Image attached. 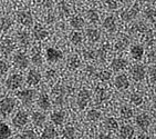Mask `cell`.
I'll use <instances>...</instances> for the list:
<instances>
[{
    "instance_id": "1",
    "label": "cell",
    "mask_w": 156,
    "mask_h": 139,
    "mask_svg": "<svg viewBox=\"0 0 156 139\" xmlns=\"http://www.w3.org/2000/svg\"><path fill=\"white\" fill-rule=\"evenodd\" d=\"M16 107V100L11 97H6L0 100V112L3 116L10 115Z\"/></svg>"
},
{
    "instance_id": "2",
    "label": "cell",
    "mask_w": 156,
    "mask_h": 139,
    "mask_svg": "<svg viewBox=\"0 0 156 139\" xmlns=\"http://www.w3.org/2000/svg\"><path fill=\"white\" fill-rule=\"evenodd\" d=\"M138 11H140V5L138 3H134L131 8L124 9L123 11L121 12V18L123 19V21H132L137 17Z\"/></svg>"
},
{
    "instance_id": "3",
    "label": "cell",
    "mask_w": 156,
    "mask_h": 139,
    "mask_svg": "<svg viewBox=\"0 0 156 139\" xmlns=\"http://www.w3.org/2000/svg\"><path fill=\"white\" fill-rule=\"evenodd\" d=\"M23 84V77L19 73H12L6 80V86L10 90H16L22 86Z\"/></svg>"
},
{
    "instance_id": "4",
    "label": "cell",
    "mask_w": 156,
    "mask_h": 139,
    "mask_svg": "<svg viewBox=\"0 0 156 139\" xmlns=\"http://www.w3.org/2000/svg\"><path fill=\"white\" fill-rule=\"evenodd\" d=\"M18 98L21 100V103L26 105V106H30L32 103L33 99H34V96H36V91L33 89H24V90L19 91L17 94Z\"/></svg>"
},
{
    "instance_id": "5",
    "label": "cell",
    "mask_w": 156,
    "mask_h": 139,
    "mask_svg": "<svg viewBox=\"0 0 156 139\" xmlns=\"http://www.w3.org/2000/svg\"><path fill=\"white\" fill-rule=\"evenodd\" d=\"M90 100H91L90 91L87 90V89H82V90L79 91L78 97H76V103H78V107L81 110H83L89 105Z\"/></svg>"
},
{
    "instance_id": "6",
    "label": "cell",
    "mask_w": 156,
    "mask_h": 139,
    "mask_svg": "<svg viewBox=\"0 0 156 139\" xmlns=\"http://www.w3.org/2000/svg\"><path fill=\"white\" fill-rule=\"evenodd\" d=\"M131 75H132V78L134 81H143L145 79V76H146L145 67L141 64L134 65L132 67V70H131Z\"/></svg>"
},
{
    "instance_id": "7",
    "label": "cell",
    "mask_w": 156,
    "mask_h": 139,
    "mask_svg": "<svg viewBox=\"0 0 156 139\" xmlns=\"http://www.w3.org/2000/svg\"><path fill=\"white\" fill-rule=\"evenodd\" d=\"M17 20L20 24L26 26V27H30L33 22V17L30 11L28 10H20L17 13Z\"/></svg>"
},
{
    "instance_id": "8",
    "label": "cell",
    "mask_w": 156,
    "mask_h": 139,
    "mask_svg": "<svg viewBox=\"0 0 156 139\" xmlns=\"http://www.w3.org/2000/svg\"><path fill=\"white\" fill-rule=\"evenodd\" d=\"M28 121H29L28 114L24 111H21V110L17 112L15 115V117L12 118V124L17 128H23L28 124Z\"/></svg>"
},
{
    "instance_id": "9",
    "label": "cell",
    "mask_w": 156,
    "mask_h": 139,
    "mask_svg": "<svg viewBox=\"0 0 156 139\" xmlns=\"http://www.w3.org/2000/svg\"><path fill=\"white\" fill-rule=\"evenodd\" d=\"M13 64L19 69H26L29 66V59H28L27 54L18 52L13 56Z\"/></svg>"
},
{
    "instance_id": "10",
    "label": "cell",
    "mask_w": 156,
    "mask_h": 139,
    "mask_svg": "<svg viewBox=\"0 0 156 139\" xmlns=\"http://www.w3.org/2000/svg\"><path fill=\"white\" fill-rule=\"evenodd\" d=\"M114 86L119 90H126L129 87V81L127 79V76L124 73L117 75L114 79Z\"/></svg>"
},
{
    "instance_id": "11",
    "label": "cell",
    "mask_w": 156,
    "mask_h": 139,
    "mask_svg": "<svg viewBox=\"0 0 156 139\" xmlns=\"http://www.w3.org/2000/svg\"><path fill=\"white\" fill-rule=\"evenodd\" d=\"M15 41L11 39V38H6V39L2 40V43L0 45V50L3 54L6 56H9L12 54V51L15 50Z\"/></svg>"
},
{
    "instance_id": "12",
    "label": "cell",
    "mask_w": 156,
    "mask_h": 139,
    "mask_svg": "<svg viewBox=\"0 0 156 139\" xmlns=\"http://www.w3.org/2000/svg\"><path fill=\"white\" fill-rule=\"evenodd\" d=\"M63 58V54L61 50L55 48H48L47 49V59L50 62H57V61L61 60Z\"/></svg>"
},
{
    "instance_id": "13",
    "label": "cell",
    "mask_w": 156,
    "mask_h": 139,
    "mask_svg": "<svg viewBox=\"0 0 156 139\" xmlns=\"http://www.w3.org/2000/svg\"><path fill=\"white\" fill-rule=\"evenodd\" d=\"M135 122L137 125V127L142 130H147L148 127L151 126V119L148 117V115H146V114H140L136 117Z\"/></svg>"
},
{
    "instance_id": "14",
    "label": "cell",
    "mask_w": 156,
    "mask_h": 139,
    "mask_svg": "<svg viewBox=\"0 0 156 139\" xmlns=\"http://www.w3.org/2000/svg\"><path fill=\"white\" fill-rule=\"evenodd\" d=\"M126 66H127V61H126L125 59H124V58H122V57L114 58V59L112 60V62H111L112 69H113V71H116V73L124 70L126 68Z\"/></svg>"
},
{
    "instance_id": "15",
    "label": "cell",
    "mask_w": 156,
    "mask_h": 139,
    "mask_svg": "<svg viewBox=\"0 0 156 139\" xmlns=\"http://www.w3.org/2000/svg\"><path fill=\"white\" fill-rule=\"evenodd\" d=\"M41 80V75L37 70H30L27 75V84L29 86H37L39 85Z\"/></svg>"
},
{
    "instance_id": "16",
    "label": "cell",
    "mask_w": 156,
    "mask_h": 139,
    "mask_svg": "<svg viewBox=\"0 0 156 139\" xmlns=\"http://www.w3.org/2000/svg\"><path fill=\"white\" fill-rule=\"evenodd\" d=\"M32 35L34 37V39L37 40H44L48 37V31L45 30L44 28L42 27L41 24H36L32 29Z\"/></svg>"
},
{
    "instance_id": "17",
    "label": "cell",
    "mask_w": 156,
    "mask_h": 139,
    "mask_svg": "<svg viewBox=\"0 0 156 139\" xmlns=\"http://www.w3.org/2000/svg\"><path fill=\"white\" fill-rule=\"evenodd\" d=\"M131 56L134 60H141L144 56V47L142 45H133L131 47Z\"/></svg>"
},
{
    "instance_id": "18",
    "label": "cell",
    "mask_w": 156,
    "mask_h": 139,
    "mask_svg": "<svg viewBox=\"0 0 156 139\" xmlns=\"http://www.w3.org/2000/svg\"><path fill=\"white\" fill-rule=\"evenodd\" d=\"M37 103H38L39 108L42 109V110H48V109H50V107H51L50 98L48 97V95H45V94L40 95L38 100H37Z\"/></svg>"
},
{
    "instance_id": "19",
    "label": "cell",
    "mask_w": 156,
    "mask_h": 139,
    "mask_svg": "<svg viewBox=\"0 0 156 139\" xmlns=\"http://www.w3.org/2000/svg\"><path fill=\"white\" fill-rule=\"evenodd\" d=\"M103 27H104L105 30L108 31V32H114L117 27L114 17H112V16L106 17V18L104 19V21H103Z\"/></svg>"
},
{
    "instance_id": "20",
    "label": "cell",
    "mask_w": 156,
    "mask_h": 139,
    "mask_svg": "<svg viewBox=\"0 0 156 139\" xmlns=\"http://www.w3.org/2000/svg\"><path fill=\"white\" fill-rule=\"evenodd\" d=\"M85 35H87L89 41L96 43L100 39V37H101V31L98 28H87V31H85Z\"/></svg>"
},
{
    "instance_id": "21",
    "label": "cell",
    "mask_w": 156,
    "mask_h": 139,
    "mask_svg": "<svg viewBox=\"0 0 156 139\" xmlns=\"http://www.w3.org/2000/svg\"><path fill=\"white\" fill-rule=\"evenodd\" d=\"M134 133H135V130L131 125H124L120 129V137L124 139H129L134 136Z\"/></svg>"
},
{
    "instance_id": "22",
    "label": "cell",
    "mask_w": 156,
    "mask_h": 139,
    "mask_svg": "<svg viewBox=\"0 0 156 139\" xmlns=\"http://www.w3.org/2000/svg\"><path fill=\"white\" fill-rule=\"evenodd\" d=\"M17 39H18V43L23 47H27L31 43V38L27 31H19L17 33Z\"/></svg>"
},
{
    "instance_id": "23",
    "label": "cell",
    "mask_w": 156,
    "mask_h": 139,
    "mask_svg": "<svg viewBox=\"0 0 156 139\" xmlns=\"http://www.w3.org/2000/svg\"><path fill=\"white\" fill-rule=\"evenodd\" d=\"M64 118H66V115L64 112L61 111V110H57V111H53L51 115V120L54 125L57 126H60L64 122Z\"/></svg>"
},
{
    "instance_id": "24",
    "label": "cell",
    "mask_w": 156,
    "mask_h": 139,
    "mask_svg": "<svg viewBox=\"0 0 156 139\" xmlns=\"http://www.w3.org/2000/svg\"><path fill=\"white\" fill-rule=\"evenodd\" d=\"M57 130H55V128L53 127V126H47V127L43 129V131H42V135H41V138L43 139H53L57 137Z\"/></svg>"
},
{
    "instance_id": "25",
    "label": "cell",
    "mask_w": 156,
    "mask_h": 139,
    "mask_svg": "<svg viewBox=\"0 0 156 139\" xmlns=\"http://www.w3.org/2000/svg\"><path fill=\"white\" fill-rule=\"evenodd\" d=\"M81 65V61L79 59L78 56H75V54H72V56H70L68 58V61H66V66L69 68L70 70H76L80 67Z\"/></svg>"
},
{
    "instance_id": "26",
    "label": "cell",
    "mask_w": 156,
    "mask_h": 139,
    "mask_svg": "<svg viewBox=\"0 0 156 139\" xmlns=\"http://www.w3.org/2000/svg\"><path fill=\"white\" fill-rule=\"evenodd\" d=\"M31 119H32V122L36 125L37 127H40L45 122V116L44 114H42L40 111H34L31 116Z\"/></svg>"
},
{
    "instance_id": "27",
    "label": "cell",
    "mask_w": 156,
    "mask_h": 139,
    "mask_svg": "<svg viewBox=\"0 0 156 139\" xmlns=\"http://www.w3.org/2000/svg\"><path fill=\"white\" fill-rule=\"evenodd\" d=\"M70 24H71V27L72 28H74V29H76V30H80V29H82V28L84 27L85 22H84V19L82 18V17L76 16V17H72V18H71Z\"/></svg>"
},
{
    "instance_id": "28",
    "label": "cell",
    "mask_w": 156,
    "mask_h": 139,
    "mask_svg": "<svg viewBox=\"0 0 156 139\" xmlns=\"http://www.w3.org/2000/svg\"><path fill=\"white\" fill-rule=\"evenodd\" d=\"M12 24H13V22L9 17H1L0 18V30L8 31L12 27Z\"/></svg>"
},
{
    "instance_id": "29",
    "label": "cell",
    "mask_w": 156,
    "mask_h": 139,
    "mask_svg": "<svg viewBox=\"0 0 156 139\" xmlns=\"http://www.w3.org/2000/svg\"><path fill=\"white\" fill-rule=\"evenodd\" d=\"M104 125H105V127H106V129L112 130V131H115V130L119 129V122H117L116 119L113 117L106 118Z\"/></svg>"
},
{
    "instance_id": "30",
    "label": "cell",
    "mask_w": 156,
    "mask_h": 139,
    "mask_svg": "<svg viewBox=\"0 0 156 139\" xmlns=\"http://www.w3.org/2000/svg\"><path fill=\"white\" fill-rule=\"evenodd\" d=\"M70 41L75 46L81 45L82 41H83V36H82V33L79 32V31H73V32L70 35Z\"/></svg>"
},
{
    "instance_id": "31",
    "label": "cell",
    "mask_w": 156,
    "mask_h": 139,
    "mask_svg": "<svg viewBox=\"0 0 156 139\" xmlns=\"http://www.w3.org/2000/svg\"><path fill=\"white\" fill-rule=\"evenodd\" d=\"M87 19L89 20L90 24H98L100 20V16H99V13L96 12V10L90 9V10H87Z\"/></svg>"
},
{
    "instance_id": "32",
    "label": "cell",
    "mask_w": 156,
    "mask_h": 139,
    "mask_svg": "<svg viewBox=\"0 0 156 139\" xmlns=\"http://www.w3.org/2000/svg\"><path fill=\"white\" fill-rule=\"evenodd\" d=\"M11 136V129L7 124H0V139H7Z\"/></svg>"
},
{
    "instance_id": "33",
    "label": "cell",
    "mask_w": 156,
    "mask_h": 139,
    "mask_svg": "<svg viewBox=\"0 0 156 139\" xmlns=\"http://www.w3.org/2000/svg\"><path fill=\"white\" fill-rule=\"evenodd\" d=\"M144 17L152 24L156 22V10L153 8H147L144 10Z\"/></svg>"
},
{
    "instance_id": "34",
    "label": "cell",
    "mask_w": 156,
    "mask_h": 139,
    "mask_svg": "<svg viewBox=\"0 0 156 139\" xmlns=\"http://www.w3.org/2000/svg\"><path fill=\"white\" fill-rule=\"evenodd\" d=\"M120 115L124 120H129V119H131L133 117V110L129 106H124L121 108Z\"/></svg>"
},
{
    "instance_id": "35",
    "label": "cell",
    "mask_w": 156,
    "mask_h": 139,
    "mask_svg": "<svg viewBox=\"0 0 156 139\" xmlns=\"http://www.w3.org/2000/svg\"><path fill=\"white\" fill-rule=\"evenodd\" d=\"M147 30H148V28L146 27V24H145L144 22H142V21L135 22L132 27V31L137 32V33H145Z\"/></svg>"
},
{
    "instance_id": "36",
    "label": "cell",
    "mask_w": 156,
    "mask_h": 139,
    "mask_svg": "<svg viewBox=\"0 0 156 139\" xmlns=\"http://www.w3.org/2000/svg\"><path fill=\"white\" fill-rule=\"evenodd\" d=\"M87 118L89 121H93V122L94 121H98L101 118V112L99 110H96V109H91L87 112Z\"/></svg>"
},
{
    "instance_id": "37",
    "label": "cell",
    "mask_w": 156,
    "mask_h": 139,
    "mask_svg": "<svg viewBox=\"0 0 156 139\" xmlns=\"http://www.w3.org/2000/svg\"><path fill=\"white\" fill-rule=\"evenodd\" d=\"M127 46H129V39L126 37H122L121 39H119V41L115 45V49L117 51H123L124 49H126Z\"/></svg>"
},
{
    "instance_id": "38",
    "label": "cell",
    "mask_w": 156,
    "mask_h": 139,
    "mask_svg": "<svg viewBox=\"0 0 156 139\" xmlns=\"http://www.w3.org/2000/svg\"><path fill=\"white\" fill-rule=\"evenodd\" d=\"M31 61H32V64L37 67H41L42 64H43V59H42V56H41V52L40 51H37L32 54V58H31Z\"/></svg>"
},
{
    "instance_id": "39",
    "label": "cell",
    "mask_w": 156,
    "mask_h": 139,
    "mask_svg": "<svg viewBox=\"0 0 156 139\" xmlns=\"http://www.w3.org/2000/svg\"><path fill=\"white\" fill-rule=\"evenodd\" d=\"M62 136H63V138H74V136H75L74 127H72V126L66 127L62 131Z\"/></svg>"
},
{
    "instance_id": "40",
    "label": "cell",
    "mask_w": 156,
    "mask_h": 139,
    "mask_svg": "<svg viewBox=\"0 0 156 139\" xmlns=\"http://www.w3.org/2000/svg\"><path fill=\"white\" fill-rule=\"evenodd\" d=\"M144 35H145V36H144V43H146L147 46L153 45L154 41H155V39H154V33H153V31L147 30L146 32L144 33Z\"/></svg>"
},
{
    "instance_id": "41",
    "label": "cell",
    "mask_w": 156,
    "mask_h": 139,
    "mask_svg": "<svg viewBox=\"0 0 156 139\" xmlns=\"http://www.w3.org/2000/svg\"><path fill=\"white\" fill-rule=\"evenodd\" d=\"M131 101H132V103H134L135 106H140V105L143 103V97H142V95L137 94V92L132 94L131 95Z\"/></svg>"
},
{
    "instance_id": "42",
    "label": "cell",
    "mask_w": 156,
    "mask_h": 139,
    "mask_svg": "<svg viewBox=\"0 0 156 139\" xmlns=\"http://www.w3.org/2000/svg\"><path fill=\"white\" fill-rule=\"evenodd\" d=\"M111 73L108 71V70H102V71H100L99 73H98V78L100 79V80H102V81H108V80H110L111 79Z\"/></svg>"
},
{
    "instance_id": "43",
    "label": "cell",
    "mask_w": 156,
    "mask_h": 139,
    "mask_svg": "<svg viewBox=\"0 0 156 139\" xmlns=\"http://www.w3.org/2000/svg\"><path fill=\"white\" fill-rule=\"evenodd\" d=\"M105 6L110 10H116L119 8V2L117 0H105Z\"/></svg>"
},
{
    "instance_id": "44",
    "label": "cell",
    "mask_w": 156,
    "mask_h": 139,
    "mask_svg": "<svg viewBox=\"0 0 156 139\" xmlns=\"http://www.w3.org/2000/svg\"><path fill=\"white\" fill-rule=\"evenodd\" d=\"M100 61H104L105 58H106V50H105L104 48H101L98 50V52H96V57Z\"/></svg>"
},
{
    "instance_id": "45",
    "label": "cell",
    "mask_w": 156,
    "mask_h": 139,
    "mask_svg": "<svg viewBox=\"0 0 156 139\" xmlns=\"http://www.w3.org/2000/svg\"><path fill=\"white\" fill-rule=\"evenodd\" d=\"M21 138H29V139H31V138H36V133L33 131V130H24L23 133H21Z\"/></svg>"
},
{
    "instance_id": "46",
    "label": "cell",
    "mask_w": 156,
    "mask_h": 139,
    "mask_svg": "<svg viewBox=\"0 0 156 139\" xmlns=\"http://www.w3.org/2000/svg\"><path fill=\"white\" fill-rule=\"evenodd\" d=\"M148 73H150L151 81L153 82V84H156V66H152V67H151Z\"/></svg>"
},
{
    "instance_id": "47",
    "label": "cell",
    "mask_w": 156,
    "mask_h": 139,
    "mask_svg": "<svg viewBox=\"0 0 156 139\" xmlns=\"http://www.w3.org/2000/svg\"><path fill=\"white\" fill-rule=\"evenodd\" d=\"M8 69H9V66L6 61L0 60V75H5L8 71Z\"/></svg>"
},
{
    "instance_id": "48",
    "label": "cell",
    "mask_w": 156,
    "mask_h": 139,
    "mask_svg": "<svg viewBox=\"0 0 156 139\" xmlns=\"http://www.w3.org/2000/svg\"><path fill=\"white\" fill-rule=\"evenodd\" d=\"M106 98V94H105V90H103V89H100L98 92H96V99H98V101H103V100Z\"/></svg>"
},
{
    "instance_id": "49",
    "label": "cell",
    "mask_w": 156,
    "mask_h": 139,
    "mask_svg": "<svg viewBox=\"0 0 156 139\" xmlns=\"http://www.w3.org/2000/svg\"><path fill=\"white\" fill-rule=\"evenodd\" d=\"M148 59L152 62H156V49H153L151 50L150 54H148Z\"/></svg>"
},
{
    "instance_id": "50",
    "label": "cell",
    "mask_w": 156,
    "mask_h": 139,
    "mask_svg": "<svg viewBox=\"0 0 156 139\" xmlns=\"http://www.w3.org/2000/svg\"><path fill=\"white\" fill-rule=\"evenodd\" d=\"M84 54L87 56V58H90V59H93L96 57V52H94L93 50H90V51H85Z\"/></svg>"
},
{
    "instance_id": "51",
    "label": "cell",
    "mask_w": 156,
    "mask_h": 139,
    "mask_svg": "<svg viewBox=\"0 0 156 139\" xmlns=\"http://www.w3.org/2000/svg\"><path fill=\"white\" fill-rule=\"evenodd\" d=\"M55 76V71L54 70H48L47 71V78H52V77H54Z\"/></svg>"
},
{
    "instance_id": "52",
    "label": "cell",
    "mask_w": 156,
    "mask_h": 139,
    "mask_svg": "<svg viewBox=\"0 0 156 139\" xmlns=\"http://www.w3.org/2000/svg\"><path fill=\"white\" fill-rule=\"evenodd\" d=\"M141 1L143 3H152V2H154L155 0H141Z\"/></svg>"
},
{
    "instance_id": "53",
    "label": "cell",
    "mask_w": 156,
    "mask_h": 139,
    "mask_svg": "<svg viewBox=\"0 0 156 139\" xmlns=\"http://www.w3.org/2000/svg\"><path fill=\"white\" fill-rule=\"evenodd\" d=\"M99 138H110V136H108V135H100Z\"/></svg>"
},
{
    "instance_id": "54",
    "label": "cell",
    "mask_w": 156,
    "mask_h": 139,
    "mask_svg": "<svg viewBox=\"0 0 156 139\" xmlns=\"http://www.w3.org/2000/svg\"><path fill=\"white\" fill-rule=\"evenodd\" d=\"M153 108L156 110V98H154L153 99Z\"/></svg>"
},
{
    "instance_id": "55",
    "label": "cell",
    "mask_w": 156,
    "mask_h": 139,
    "mask_svg": "<svg viewBox=\"0 0 156 139\" xmlns=\"http://www.w3.org/2000/svg\"><path fill=\"white\" fill-rule=\"evenodd\" d=\"M124 1H126V2H132L133 0H124Z\"/></svg>"
},
{
    "instance_id": "56",
    "label": "cell",
    "mask_w": 156,
    "mask_h": 139,
    "mask_svg": "<svg viewBox=\"0 0 156 139\" xmlns=\"http://www.w3.org/2000/svg\"><path fill=\"white\" fill-rule=\"evenodd\" d=\"M154 131H155V133H156V125H155V127H154Z\"/></svg>"
},
{
    "instance_id": "57",
    "label": "cell",
    "mask_w": 156,
    "mask_h": 139,
    "mask_svg": "<svg viewBox=\"0 0 156 139\" xmlns=\"http://www.w3.org/2000/svg\"><path fill=\"white\" fill-rule=\"evenodd\" d=\"M0 92H1V84H0Z\"/></svg>"
}]
</instances>
